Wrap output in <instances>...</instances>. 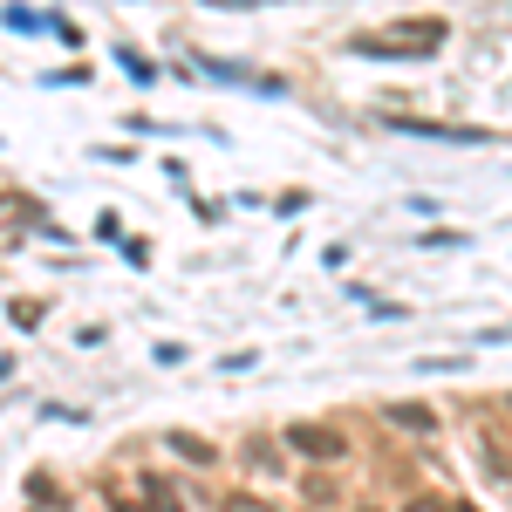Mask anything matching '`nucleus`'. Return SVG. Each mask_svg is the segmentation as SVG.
<instances>
[{"instance_id": "nucleus-1", "label": "nucleus", "mask_w": 512, "mask_h": 512, "mask_svg": "<svg viewBox=\"0 0 512 512\" xmlns=\"http://www.w3.org/2000/svg\"><path fill=\"white\" fill-rule=\"evenodd\" d=\"M444 41V21H410V28H383V35H355V55H431Z\"/></svg>"}, {"instance_id": "nucleus-2", "label": "nucleus", "mask_w": 512, "mask_h": 512, "mask_svg": "<svg viewBox=\"0 0 512 512\" xmlns=\"http://www.w3.org/2000/svg\"><path fill=\"white\" fill-rule=\"evenodd\" d=\"M287 444H294L301 458H342V437L328 431V424H294V431H287Z\"/></svg>"}, {"instance_id": "nucleus-3", "label": "nucleus", "mask_w": 512, "mask_h": 512, "mask_svg": "<svg viewBox=\"0 0 512 512\" xmlns=\"http://www.w3.org/2000/svg\"><path fill=\"white\" fill-rule=\"evenodd\" d=\"M390 417H396V424H410V431H431V410H424V403H396Z\"/></svg>"}, {"instance_id": "nucleus-4", "label": "nucleus", "mask_w": 512, "mask_h": 512, "mask_svg": "<svg viewBox=\"0 0 512 512\" xmlns=\"http://www.w3.org/2000/svg\"><path fill=\"white\" fill-rule=\"evenodd\" d=\"M171 444H178V451H185L192 465H212V444H198V437H171Z\"/></svg>"}, {"instance_id": "nucleus-5", "label": "nucleus", "mask_w": 512, "mask_h": 512, "mask_svg": "<svg viewBox=\"0 0 512 512\" xmlns=\"http://www.w3.org/2000/svg\"><path fill=\"white\" fill-rule=\"evenodd\" d=\"M226 512H274V506H267V499H246V492H239V499H233Z\"/></svg>"}, {"instance_id": "nucleus-6", "label": "nucleus", "mask_w": 512, "mask_h": 512, "mask_svg": "<svg viewBox=\"0 0 512 512\" xmlns=\"http://www.w3.org/2000/svg\"><path fill=\"white\" fill-rule=\"evenodd\" d=\"M403 512H451V506H444V499H410Z\"/></svg>"}, {"instance_id": "nucleus-7", "label": "nucleus", "mask_w": 512, "mask_h": 512, "mask_svg": "<svg viewBox=\"0 0 512 512\" xmlns=\"http://www.w3.org/2000/svg\"><path fill=\"white\" fill-rule=\"evenodd\" d=\"M458 512H472V506H458Z\"/></svg>"}]
</instances>
